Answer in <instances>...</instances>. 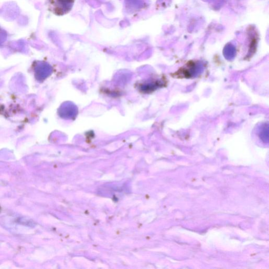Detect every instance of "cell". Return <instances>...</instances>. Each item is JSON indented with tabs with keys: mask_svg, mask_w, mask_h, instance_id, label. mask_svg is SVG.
Masks as SVG:
<instances>
[{
	"mask_svg": "<svg viewBox=\"0 0 269 269\" xmlns=\"http://www.w3.org/2000/svg\"><path fill=\"white\" fill-rule=\"evenodd\" d=\"M75 0H46L47 10L57 16H63L70 12Z\"/></svg>",
	"mask_w": 269,
	"mask_h": 269,
	"instance_id": "1",
	"label": "cell"
},
{
	"mask_svg": "<svg viewBox=\"0 0 269 269\" xmlns=\"http://www.w3.org/2000/svg\"><path fill=\"white\" fill-rule=\"evenodd\" d=\"M202 69V67H200L194 63H189L186 66L182 67L175 75H177L178 77L191 78L198 74L201 71Z\"/></svg>",
	"mask_w": 269,
	"mask_h": 269,
	"instance_id": "2",
	"label": "cell"
}]
</instances>
